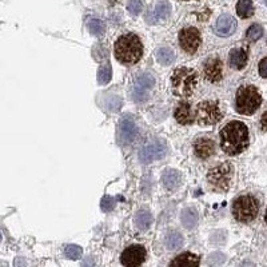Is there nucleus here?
Segmentation results:
<instances>
[{
  "instance_id": "obj_10",
  "label": "nucleus",
  "mask_w": 267,
  "mask_h": 267,
  "mask_svg": "<svg viewBox=\"0 0 267 267\" xmlns=\"http://www.w3.org/2000/svg\"><path fill=\"white\" fill-rule=\"evenodd\" d=\"M120 261L126 267H139L146 261V249L140 245H132L122 253Z\"/></svg>"
},
{
  "instance_id": "obj_16",
  "label": "nucleus",
  "mask_w": 267,
  "mask_h": 267,
  "mask_svg": "<svg viewBox=\"0 0 267 267\" xmlns=\"http://www.w3.org/2000/svg\"><path fill=\"white\" fill-rule=\"evenodd\" d=\"M175 119L178 120L180 124H191L195 119V115L192 114L191 110V104L187 102L179 103L177 108H175Z\"/></svg>"
},
{
  "instance_id": "obj_34",
  "label": "nucleus",
  "mask_w": 267,
  "mask_h": 267,
  "mask_svg": "<svg viewBox=\"0 0 267 267\" xmlns=\"http://www.w3.org/2000/svg\"><path fill=\"white\" fill-rule=\"evenodd\" d=\"M134 100L136 102H143V100H147V93L144 89H136L135 92H134Z\"/></svg>"
},
{
  "instance_id": "obj_28",
  "label": "nucleus",
  "mask_w": 267,
  "mask_h": 267,
  "mask_svg": "<svg viewBox=\"0 0 267 267\" xmlns=\"http://www.w3.org/2000/svg\"><path fill=\"white\" fill-rule=\"evenodd\" d=\"M82 253H83L82 249L77 245H68L64 249V254L70 259H79L82 257Z\"/></svg>"
},
{
  "instance_id": "obj_5",
  "label": "nucleus",
  "mask_w": 267,
  "mask_h": 267,
  "mask_svg": "<svg viewBox=\"0 0 267 267\" xmlns=\"http://www.w3.org/2000/svg\"><path fill=\"white\" fill-rule=\"evenodd\" d=\"M259 212V202L253 195H242L234 200L233 215L242 223L254 221Z\"/></svg>"
},
{
  "instance_id": "obj_35",
  "label": "nucleus",
  "mask_w": 267,
  "mask_h": 267,
  "mask_svg": "<svg viewBox=\"0 0 267 267\" xmlns=\"http://www.w3.org/2000/svg\"><path fill=\"white\" fill-rule=\"evenodd\" d=\"M259 74H261V77L267 79V58L261 60V63H259Z\"/></svg>"
},
{
  "instance_id": "obj_40",
  "label": "nucleus",
  "mask_w": 267,
  "mask_h": 267,
  "mask_svg": "<svg viewBox=\"0 0 267 267\" xmlns=\"http://www.w3.org/2000/svg\"><path fill=\"white\" fill-rule=\"evenodd\" d=\"M265 221H266V223H267V210H266V216H265Z\"/></svg>"
},
{
  "instance_id": "obj_2",
  "label": "nucleus",
  "mask_w": 267,
  "mask_h": 267,
  "mask_svg": "<svg viewBox=\"0 0 267 267\" xmlns=\"http://www.w3.org/2000/svg\"><path fill=\"white\" fill-rule=\"evenodd\" d=\"M143 55V46L135 34L122 35L115 43V56L123 64H135Z\"/></svg>"
},
{
  "instance_id": "obj_30",
  "label": "nucleus",
  "mask_w": 267,
  "mask_h": 267,
  "mask_svg": "<svg viewBox=\"0 0 267 267\" xmlns=\"http://www.w3.org/2000/svg\"><path fill=\"white\" fill-rule=\"evenodd\" d=\"M127 8L132 15H138L143 9V3H142V0H130Z\"/></svg>"
},
{
  "instance_id": "obj_1",
  "label": "nucleus",
  "mask_w": 267,
  "mask_h": 267,
  "mask_svg": "<svg viewBox=\"0 0 267 267\" xmlns=\"http://www.w3.org/2000/svg\"><path fill=\"white\" fill-rule=\"evenodd\" d=\"M221 147L227 155H238L249 146V130L242 122H231L221 131Z\"/></svg>"
},
{
  "instance_id": "obj_21",
  "label": "nucleus",
  "mask_w": 267,
  "mask_h": 267,
  "mask_svg": "<svg viewBox=\"0 0 267 267\" xmlns=\"http://www.w3.org/2000/svg\"><path fill=\"white\" fill-rule=\"evenodd\" d=\"M157 59L163 66H170L175 62V54L169 47H161L157 51Z\"/></svg>"
},
{
  "instance_id": "obj_14",
  "label": "nucleus",
  "mask_w": 267,
  "mask_h": 267,
  "mask_svg": "<svg viewBox=\"0 0 267 267\" xmlns=\"http://www.w3.org/2000/svg\"><path fill=\"white\" fill-rule=\"evenodd\" d=\"M138 127L135 126L134 122L131 120H127V119H123L120 122V126H119V135H120V140L124 142V143H131L136 139L138 136Z\"/></svg>"
},
{
  "instance_id": "obj_27",
  "label": "nucleus",
  "mask_w": 267,
  "mask_h": 267,
  "mask_svg": "<svg viewBox=\"0 0 267 267\" xmlns=\"http://www.w3.org/2000/svg\"><path fill=\"white\" fill-rule=\"evenodd\" d=\"M111 79V66L110 64H106L103 66L98 72V82L99 85H106L108 83Z\"/></svg>"
},
{
  "instance_id": "obj_33",
  "label": "nucleus",
  "mask_w": 267,
  "mask_h": 267,
  "mask_svg": "<svg viewBox=\"0 0 267 267\" xmlns=\"http://www.w3.org/2000/svg\"><path fill=\"white\" fill-rule=\"evenodd\" d=\"M100 206H102L103 211H111L115 206V200L112 199L110 195L103 196L102 202H100Z\"/></svg>"
},
{
  "instance_id": "obj_15",
  "label": "nucleus",
  "mask_w": 267,
  "mask_h": 267,
  "mask_svg": "<svg viewBox=\"0 0 267 267\" xmlns=\"http://www.w3.org/2000/svg\"><path fill=\"white\" fill-rule=\"evenodd\" d=\"M199 263L200 259L198 255L192 253H183L171 261L170 267H199Z\"/></svg>"
},
{
  "instance_id": "obj_20",
  "label": "nucleus",
  "mask_w": 267,
  "mask_h": 267,
  "mask_svg": "<svg viewBox=\"0 0 267 267\" xmlns=\"http://www.w3.org/2000/svg\"><path fill=\"white\" fill-rule=\"evenodd\" d=\"M182 225L186 229H194L198 225V212L194 208H184L182 211Z\"/></svg>"
},
{
  "instance_id": "obj_26",
  "label": "nucleus",
  "mask_w": 267,
  "mask_h": 267,
  "mask_svg": "<svg viewBox=\"0 0 267 267\" xmlns=\"http://www.w3.org/2000/svg\"><path fill=\"white\" fill-rule=\"evenodd\" d=\"M262 35H263V28L261 24H253V26H251L246 32L247 39H249L250 42H255V40H258V39L262 38Z\"/></svg>"
},
{
  "instance_id": "obj_11",
  "label": "nucleus",
  "mask_w": 267,
  "mask_h": 267,
  "mask_svg": "<svg viewBox=\"0 0 267 267\" xmlns=\"http://www.w3.org/2000/svg\"><path fill=\"white\" fill-rule=\"evenodd\" d=\"M222 74H223V64L222 60L218 58H211L204 62L203 64V75L206 81L216 83L222 79Z\"/></svg>"
},
{
  "instance_id": "obj_12",
  "label": "nucleus",
  "mask_w": 267,
  "mask_h": 267,
  "mask_svg": "<svg viewBox=\"0 0 267 267\" xmlns=\"http://www.w3.org/2000/svg\"><path fill=\"white\" fill-rule=\"evenodd\" d=\"M194 153L199 159H207L215 153V143L210 138H199L194 143Z\"/></svg>"
},
{
  "instance_id": "obj_18",
  "label": "nucleus",
  "mask_w": 267,
  "mask_h": 267,
  "mask_svg": "<svg viewBox=\"0 0 267 267\" xmlns=\"http://www.w3.org/2000/svg\"><path fill=\"white\" fill-rule=\"evenodd\" d=\"M230 66L234 70H242V68L246 67L247 64V54L245 50L242 48H234L230 52Z\"/></svg>"
},
{
  "instance_id": "obj_24",
  "label": "nucleus",
  "mask_w": 267,
  "mask_h": 267,
  "mask_svg": "<svg viewBox=\"0 0 267 267\" xmlns=\"http://www.w3.org/2000/svg\"><path fill=\"white\" fill-rule=\"evenodd\" d=\"M166 246L169 250H177L183 246L182 234L178 231H170L166 237Z\"/></svg>"
},
{
  "instance_id": "obj_42",
  "label": "nucleus",
  "mask_w": 267,
  "mask_h": 267,
  "mask_svg": "<svg viewBox=\"0 0 267 267\" xmlns=\"http://www.w3.org/2000/svg\"><path fill=\"white\" fill-rule=\"evenodd\" d=\"M0 238H1V237H0Z\"/></svg>"
},
{
  "instance_id": "obj_39",
  "label": "nucleus",
  "mask_w": 267,
  "mask_h": 267,
  "mask_svg": "<svg viewBox=\"0 0 267 267\" xmlns=\"http://www.w3.org/2000/svg\"><path fill=\"white\" fill-rule=\"evenodd\" d=\"M238 267H254V265H253V263H250V262H243L242 265H239Z\"/></svg>"
},
{
  "instance_id": "obj_4",
  "label": "nucleus",
  "mask_w": 267,
  "mask_h": 267,
  "mask_svg": "<svg viewBox=\"0 0 267 267\" xmlns=\"http://www.w3.org/2000/svg\"><path fill=\"white\" fill-rule=\"evenodd\" d=\"M262 103V96L254 86H243L238 89L235 107L242 115H253Z\"/></svg>"
},
{
  "instance_id": "obj_31",
  "label": "nucleus",
  "mask_w": 267,
  "mask_h": 267,
  "mask_svg": "<svg viewBox=\"0 0 267 267\" xmlns=\"http://www.w3.org/2000/svg\"><path fill=\"white\" fill-rule=\"evenodd\" d=\"M120 106H122V100L118 96H110V98L107 99L106 107L110 111H119Z\"/></svg>"
},
{
  "instance_id": "obj_19",
  "label": "nucleus",
  "mask_w": 267,
  "mask_h": 267,
  "mask_svg": "<svg viewBox=\"0 0 267 267\" xmlns=\"http://www.w3.org/2000/svg\"><path fill=\"white\" fill-rule=\"evenodd\" d=\"M180 174L175 170H166L163 175H162V180L169 190H174L180 184Z\"/></svg>"
},
{
  "instance_id": "obj_32",
  "label": "nucleus",
  "mask_w": 267,
  "mask_h": 267,
  "mask_svg": "<svg viewBox=\"0 0 267 267\" xmlns=\"http://www.w3.org/2000/svg\"><path fill=\"white\" fill-rule=\"evenodd\" d=\"M226 261V257L222 253H214L208 257V265L211 266H219Z\"/></svg>"
},
{
  "instance_id": "obj_29",
  "label": "nucleus",
  "mask_w": 267,
  "mask_h": 267,
  "mask_svg": "<svg viewBox=\"0 0 267 267\" xmlns=\"http://www.w3.org/2000/svg\"><path fill=\"white\" fill-rule=\"evenodd\" d=\"M89 31L92 35L100 36L104 32V24L98 19H93V20L89 21Z\"/></svg>"
},
{
  "instance_id": "obj_41",
  "label": "nucleus",
  "mask_w": 267,
  "mask_h": 267,
  "mask_svg": "<svg viewBox=\"0 0 267 267\" xmlns=\"http://www.w3.org/2000/svg\"><path fill=\"white\" fill-rule=\"evenodd\" d=\"M182 1H190V0H182Z\"/></svg>"
},
{
  "instance_id": "obj_25",
  "label": "nucleus",
  "mask_w": 267,
  "mask_h": 267,
  "mask_svg": "<svg viewBox=\"0 0 267 267\" xmlns=\"http://www.w3.org/2000/svg\"><path fill=\"white\" fill-rule=\"evenodd\" d=\"M136 86L140 89H151L155 86V77L151 72H143L136 79Z\"/></svg>"
},
{
  "instance_id": "obj_13",
  "label": "nucleus",
  "mask_w": 267,
  "mask_h": 267,
  "mask_svg": "<svg viewBox=\"0 0 267 267\" xmlns=\"http://www.w3.org/2000/svg\"><path fill=\"white\" fill-rule=\"evenodd\" d=\"M237 28V21L231 15H221L215 24L216 34L221 36H230Z\"/></svg>"
},
{
  "instance_id": "obj_36",
  "label": "nucleus",
  "mask_w": 267,
  "mask_h": 267,
  "mask_svg": "<svg viewBox=\"0 0 267 267\" xmlns=\"http://www.w3.org/2000/svg\"><path fill=\"white\" fill-rule=\"evenodd\" d=\"M261 127H262V130L267 131V111L262 115V118H261Z\"/></svg>"
},
{
  "instance_id": "obj_8",
  "label": "nucleus",
  "mask_w": 267,
  "mask_h": 267,
  "mask_svg": "<svg viewBox=\"0 0 267 267\" xmlns=\"http://www.w3.org/2000/svg\"><path fill=\"white\" fill-rule=\"evenodd\" d=\"M169 151V147L165 142L162 140H153L151 143L144 146L139 153V161L143 165H150L154 161H159L162 158L166 157V154Z\"/></svg>"
},
{
  "instance_id": "obj_6",
  "label": "nucleus",
  "mask_w": 267,
  "mask_h": 267,
  "mask_svg": "<svg viewBox=\"0 0 267 267\" xmlns=\"http://www.w3.org/2000/svg\"><path fill=\"white\" fill-rule=\"evenodd\" d=\"M233 179V166L225 162L208 171L207 180L215 191H227Z\"/></svg>"
},
{
  "instance_id": "obj_23",
  "label": "nucleus",
  "mask_w": 267,
  "mask_h": 267,
  "mask_svg": "<svg viewBox=\"0 0 267 267\" xmlns=\"http://www.w3.org/2000/svg\"><path fill=\"white\" fill-rule=\"evenodd\" d=\"M237 13L242 19H247L254 15V4L251 0H239L237 4Z\"/></svg>"
},
{
  "instance_id": "obj_9",
  "label": "nucleus",
  "mask_w": 267,
  "mask_h": 267,
  "mask_svg": "<svg viewBox=\"0 0 267 267\" xmlns=\"http://www.w3.org/2000/svg\"><path fill=\"white\" fill-rule=\"evenodd\" d=\"M179 43L183 51L187 54H195L199 48L202 39H200V32L194 27L183 28L179 34Z\"/></svg>"
},
{
  "instance_id": "obj_3",
  "label": "nucleus",
  "mask_w": 267,
  "mask_h": 267,
  "mask_svg": "<svg viewBox=\"0 0 267 267\" xmlns=\"http://www.w3.org/2000/svg\"><path fill=\"white\" fill-rule=\"evenodd\" d=\"M198 85V74L188 67H180L175 70L171 77V89L177 96L187 98L194 92Z\"/></svg>"
},
{
  "instance_id": "obj_17",
  "label": "nucleus",
  "mask_w": 267,
  "mask_h": 267,
  "mask_svg": "<svg viewBox=\"0 0 267 267\" xmlns=\"http://www.w3.org/2000/svg\"><path fill=\"white\" fill-rule=\"evenodd\" d=\"M170 11H171V5H170L169 1L162 0V1L157 3V5H155L154 13H151V15L147 16V21L153 24V23H157V21L165 20L166 17L169 16Z\"/></svg>"
},
{
  "instance_id": "obj_38",
  "label": "nucleus",
  "mask_w": 267,
  "mask_h": 267,
  "mask_svg": "<svg viewBox=\"0 0 267 267\" xmlns=\"http://www.w3.org/2000/svg\"><path fill=\"white\" fill-rule=\"evenodd\" d=\"M83 267H93V259L92 258H87L83 262Z\"/></svg>"
},
{
  "instance_id": "obj_37",
  "label": "nucleus",
  "mask_w": 267,
  "mask_h": 267,
  "mask_svg": "<svg viewBox=\"0 0 267 267\" xmlns=\"http://www.w3.org/2000/svg\"><path fill=\"white\" fill-rule=\"evenodd\" d=\"M15 267H26V261L23 258H17L15 261Z\"/></svg>"
},
{
  "instance_id": "obj_7",
  "label": "nucleus",
  "mask_w": 267,
  "mask_h": 267,
  "mask_svg": "<svg viewBox=\"0 0 267 267\" xmlns=\"http://www.w3.org/2000/svg\"><path fill=\"white\" fill-rule=\"evenodd\" d=\"M222 111L219 108V104L211 100L199 103L196 106L195 119L196 122L202 126H210V124L218 123L222 119Z\"/></svg>"
},
{
  "instance_id": "obj_22",
  "label": "nucleus",
  "mask_w": 267,
  "mask_h": 267,
  "mask_svg": "<svg viewBox=\"0 0 267 267\" xmlns=\"http://www.w3.org/2000/svg\"><path fill=\"white\" fill-rule=\"evenodd\" d=\"M153 223V215L151 212L146 210H140L135 215V225L139 230H147Z\"/></svg>"
}]
</instances>
